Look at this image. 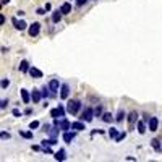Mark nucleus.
<instances>
[{
	"mask_svg": "<svg viewBox=\"0 0 162 162\" xmlns=\"http://www.w3.org/2000/svg\"><path fill=\"white\" fill-rule=\"evenodd\" d=\"M80 109H81V102L78 101V99H71V101H68V104H67V112L68 113L75 115V113H78Z\"/></svg>",
	"mask_w": 162,
	"mask_h": 162,
	"instance_id": "1",
	"label": "nucleus"
},
{
	"mask_svg": "<svg viewBox=\"0 0 162 162\" xmlns=\"http://www.w3.org/2000/svg\"><path fill=\"white\" fill-rule=\"evenodd\" d=\"M94 109H91V107H86L85 112L81 113L80 118L83 120V122H86V123H89V122H92V118H94Z\"/></svg>",
	"mask_w": 162,
	"mask_h": 162,
	"instance_id": "2",
	"label": "nucleus"
},
{
	"mask_svg": "<svg viewBox=\"0 0 162 162\" xmlns=\"http://www.w3.org/2000/svg\"><path fill=\"white\" fill-rule=\"evenodd\" d=\"M50 117H54V118H58V117H65V109L62 104H58V107H55V109L50 110Z\"/></svg>",
	"mask_w": 162,
	"mask_h": 162,
	"instance_id": "3",
	"label": "nucleus"
},
{
	"mask_svg": "<svg viewBox=\"0 0 162 162\" xmlns=\"http://www.w3.org/2000/svg\"><path fill=\"white\" fill-rule=\"evenodd\" d=\"M39 32H41V23H32L28 29V34L31 36V37H36Z\"/></svg>",
	"mask_w": 162,
	"mask_h": 162,
	"instance_id": "4",
	"label": "nucleus"
},
{
	"mask_svg": "<svg viewBox=\"0 0 162 162\" xmlns=\"http://www.w3.org/2000/svg\"><path fill=\"white\" fill-rule=\"evenodd\" d=\"M127 118H128V128H130V130H133L135 123H136V120H138V113L133 110V112H130V115H128Z\"/></svg>",
	"mask_w": 162,
	"mask_h": 162,
	"instance_id": "5",
	"label": "nucleus"
},
{
	"mask_svg": "<svg viewBox=\"0 0 162 162\" xmlns=\"http://www.w3.org/2000/svg\"><path fill=\"white\" fill-rule=\"evenodd\" d=\"M149 125V131H157V127H159V118L157 117H151L148 122Z\"/></svg>",
	"mask_w": 162,
	"mask_h": 162,
	"instance_id": "6",
	"label": "nucleus"
},
{
	"mask_svg": "<svg viewBox=\"0 0 162 162\" xmlns=\"http://www.w3.org/2000/svg\"><path fill=\"white\" fill-rule=\"evenodd\" d=\"M31 99H32V102H34V104L41 102V99H42V91H39V89H32Z\"/></svg>",
	"mask_w": 162,
	"mask_h": 162,
	"instance_id": "7",
	"label": "nucleus"
},
{
	"mask_svg": "<svg viewBox=\"0 0 162 162\" xmlns=\"http://www.w3.org/2000/svg\"><path fill=\"white\" fill-rule=\"evenodd\" d=\"M11 23L15 25V28H16L18 31H25L26 26H28V25H26V21H23V20H20V21H18L16 18H13V20H11Z\"/></svg>",
	"mask_w": 162,
	"mask_h": 162,
	"instance_id": "8",
	"label": "nucleus"
},
{
	"mask_svg": "<svg viewBox=\"0 0 162 162\" xmlns=\"http://www.w3.org/2000/svg\"><path fill=\"white\" fill-rule=\"evenodd\" d=\"M68 96H70V86L65 83V85L60 86V97H62V99H67Z\"/></svg>",
	"mask_w": 162,
	"mask_h": 162,
	"instance_id": "9",
	"label": "nucleus"
},
{
	"mask_svg": "<svg viewBox=\"0 0 162 162\" xmlns=\"http://www.w3.org/2000/svg\"><path fill=\"white\" fill-rule=\"evenodd\" d=\"M58 86H60V83H58V80H55V78H54V80L49 83V88H50V92H52V96L57 94V91H58Z\"/></svg>",
	"mask_w": 162,
	"mask_h": 162,
	"instance_id": "10",
	"label": "nucleus"
},
{
	"mask_svg": "<svg viewBox=\"0 0 162 162\" xmlns=\"http://www.w3.org/2000/svg\"><path fill=\"white\" fill-rule=\"evenodd\" d=\"M54 157H55V161H65V159H67V152H65V149H58V151L55 152V154H54Z\"/></svg>",
	"mask_w": 162,
	"mask_h": 162,
	"instance_id": "11",
	"label": "nucleus"
},
{
	"mask_svg": "<svg viewBox=\"0 0 162 162\" xmlns=\"http://www.w3.org/2000/svg\"><path fill=\"white\" fill-rule=\"evenodd\" d=\"M151 146H152V149H154L156 152H162V144H161V141H159L157 138L151 139Z\"/></svg>",
	"mask_w": 162,
	"mask_h": 162,
	"instance_id": "12",
	"label": "nucleus"
},
{
	"mask_svg": "<svg viewBox=\"0 0 162 162\" xmlns=\"http://www.w3.org/2000/svg\"><path fill=\"white\" fill-rule=\"evenodd\" d=\"M20 94H21L23 102H25V104H29V101H31V94H29L28 89H21V91H20Z\"/></svg>",
	"mask_w": 162,
	"mask_h": 162,
	"instance_id": "13",
	"label": "nucleus"
},
{
	"mask_svg": "<svg viewBox=\"0 0 162 162\" xmlns=\"http://www.w3.org/2000/svg\"><path fill=\"white\" fill-rule=\"evenodd\" d=\"M85 123H86V122H83V120H81V122H73V123H71V130H76V131L86 130V128H85Z\"/></svg>",
	"mask_w": 162,
	"mask_h": 162,
	"instance_id": "14",
	"label": "nucleus"
},
{
	"mask_svg": "<svg viewBox=\"0 0 162 162\" xmlns=\"http://www.w3.org/2000/svg\"><path fill=\"white\" fill-rule=\"evenodd\" d=\"M75 136H76L75 131H65V133H63V141H65V143H71V141L75 139Z\"/></svg>",
	"mask_w": 162,
	"mask_h": 162,
	"instance_id": "15",
	"label": "nucleus"
},
{
	"mask_svg": "<svg viewBox=\"0 0 162 162\" xmlns=\"http://www.w3.org/2000/svg\"><path fill=\"white\" fill-rule=\"evenodd\" d=\"M29 75H31L32 78H36V80H37V78H42V71L37 70L36 67H31V68H29Z\"/></svg>",
	"mask_w": 162,
	"mask_h": 162,
	"instance_id": "16",
	"label": "nucleus"
},
{
	"mask_svg": "<svg viewBox=\"0 0 162 162\" xmlns=\"http://www.w3.org/2000/svg\"><path fill=\"white\" fill-rule=\"evenodd\" d=\"M71 128V123L68 122L67 118H62L60 120V130H63V131H68Z\"/></svg>",
	"mask_w": 162,
	"mask_h": 162,
	"instance_id": "17",
	"label": "nucleus"
},
{
	"mask_svg": "<svg viewBox=\"0 0 162 162\" xmlns=\"http://www.w3.org/2000/svg\"><path fill=\"white\" fill-rule=\"evenodd\" d=\"M29 63H28V60H23L21 63H20V71L21 73H29Z\"/></svg>",
	"mask_w": 162,
	"mask_h": 162,
	"instance_id": "18",
	"label": "nucleus"
},
{
	"mask_svg": "<svg viewBox=\"0 0 162 162\" xmlns=\"http://www.w3.org/2000/svg\"><path fill=\"white\" fill-rule=\"evenodd\" d=\"M60 11L63 15H68V13H71V5L68 4V2H65V4H62V7H60Z\"/></svg>",
	"mask_w": 162,
	"mask_h": 162,
	"instance_id": "19",
	"label": "nucleus"
},
{
	"mask_svg": "<svg viewBox=\"0 0 162 162\" xmlns=\"http://www.w3.org/2000/svg\"><path fill=\"white\" fill-rule=\"evenodd\" d=\"M138 133L139 135H144L146 133V120L143 122V120H139L138 122Z\"/></svg>",
	"mask_w": 162,
	"mask_h": 162,
	"instance_id": "20",
	"label": "nucleus"
},
{
	"mask_svg": "<svg viewBox=\"0 0 162 162\" xmlns=\"http://www.w3.org/2000/svg\"><path fill=\"white\" fill-rule=\"evenodd\" d=\"M62 15H63V13H62L60 10L54 11V13H52V21H54V23H60V20H62Z\"/></svg>",
	"mask_w": 162,
	"mask_h": 162,
	"instance_id": "21",
	"label": "nucleus"
},
{
	"mask_svg": "<svg viewBox=\"0 0 162 162\" xmlns=\"http://www.w3.org/2000/svg\"><path fill=\"white\" fill-rule=\"evenodd\" d=\"M41 144H42V146H54V144H57V138H50V139H42V141H41Z\"/></svg>",
	"mask_w": 162,
	"mask_h": 162,
	"instance_id": "22",
	"label": "nucleus"
},
{
	"mask_svg": "<svg viewBox=\"0 0 162 162\" xmlns=\"http://www.w3.org/2000/svg\"><path fill=\"white\" fill-rule=\"evenodd\" d=\"M125 118H127V113H125L123 110L120 109V110H118V113H117V117H115V122H118V123H120V122H123Z\"/></svg>",
	"mask_w": 162,
	"mask_h": 162,
	"instance_id": "23",
	"label": "nucleus"
},
{
	"mask_svg": "<svg viewBox=\"0 0 162 162\" xmlns=\"http://www.w3.org/2000/svg\"><path fill=\"white\" fill-rule=\"evenodd\" d=\"M102 120L106 122V123H110V122L113 120V115H112L110 112H104V113H102Z\"/></svg>",
	"mask_w": 162,
	"mask_h": 162,
	"instance_id": "24",
	"label": "nucleus"
},
{
	"mask_svg": "<svg viewBox=\"0 0 162 162\" xmlns=\"http://www.w3.org/2000/svg\"><path fill=\"white\" fill-rule=\"evenodd\" d=\"M20 136H23L25 139H32V131H20Z\"/></svg>",
	"mask_w": 162,
	"mask_h": 162,
	"instance_id": "25",
	"label": "nucleus"
},
{
	"mask_svg": "<svg viewBox=\"0 0 162 162\" xmlns=\"http://www.w3.org/2000/svg\"><path fill=\"white\" fill-rule=\"evenodd\" d=\"M109 136L112 138V139H115V138L118 136V130H117V128H110V130H109Z\"/></svg>",
	"mask_w": 162,
	"mask_h": 162,
	"instance_id": "26",
	"label": "nucleus"
},
{
	"mask_svg": "<svg viewBox=\"0 0 162 162\" xmlns=\"http://www.w3.org/2000/svg\"><path fill=\"white\" fill-rule=\"evenodd\" d=\"M50 91V88H49V86H44V88H42V97H49V96H52V92H49Z\"/></svg>",
	"mask_w": 162,
	"mask_h": 162,
	"instance_id": "27",
	"label": "nucleus"
},
{
	"mask_svg": "<svg viewBox=\"0 0 162 162\" xmlns=\"http://www.w3.org/2000/svg\"><path fill=\"white\" fill-rule=\"evenodd\" d=\"M58 130H60V128H58V127H54V128H52V130H49V133H50V136H52V138H57V136H58Z\"/></svg>",
	"mask_w": 162,
	"mask_h": 162,
	"instance_id": "28",
	"label": "nucleus"
},
{
	"mask_svg": "<svg viewBox=\"0 0 162 162\" xmlns=\"http://www.w3.org/2000/svg\"><path fill=\"white\" fill-rule=\"evenodd\" d=\"M125 138H127V131H122V133H118V136L115 138V141H117V143H120V141H123Z\"/></svg>",
	"mask_w": 162,
	"mask_h": 162,
	"instance_id": "29",
	"label": "nucleus"
},
{
	"mask_svg": "<svg viewBox=\"0 0 162 162\" xmlns=\"http://www.w3.org/2000/svg\"><path fill=\"white\" fill-rule=\"evenodd\" d=\"M94 115H96V117H101V115H102V106H97V107H96V109H94Z\"/></svg>",
	"mask_w": 162,
	"mask_h": 162,
	"instance_id": "30",
	"label": "nucleus"
},
{
	"mask_svg": "<svg viewBox=\"0 0 162 162\" xmlns=\"http://www.w3.org/2000/svg\"><path fill=\"white\" fill-rule=\"evenodd\" d=\"M8 86H10V80H7V78H4V80H2V89H7Z\"/></svg>",
	"mask_w": 162,
	"mask_h": 162,
	"instance_id": "31",
	"label": "nucleus"
},
{
	"mask_svg": "<svg viewBox=\"0 0 162 162\" xmlns=\"http://www.w3.org/2000/svg\"><path fill=\"white\" fill-rule=\"evenodd\" d=\"M29 128H31V130H37V128H39V122H37V120L31 122V123H29Z\"/></svg>",
	"mask_w": 162,
	"mask_h": 162,
	"instance_id": "32",
	"label": "nucleus"
},
{
	"mask_svg": "<svg viewBox=\"0 0 162 162\" xmlns=\"http://www.w3.org/2000/svg\"><path fill=\"white\" fill-rule=\"evenodd\" d=\"M23 115V112L21 110H18V109H13V117H18V118H20V117Z\"/></svg>",
	"mask_w": 162,
	"mask_h": 162,
	"instance_id": "33",
	"label": "nucleus"
},
{
	"mask_svg": "<svg viewBox=\"0 0 162 162\" xmlns=\"http://www.w3.org/2000/svg\"><path fill=\"white\" fill-rule=\"evenodd\" d=\"M88 2H89V0H76V5H78V7H83V5L88 4Z\"/></svg>",
	"mask_w": 162,
	"mask_h": 162,
	"instance_id": "34",
	"label": "nucleus"
},
{
	"mask_svg": "<svg viewBox=\"0 0 162 162\" xmlns=\"http://www.w3.org/2000/svg\"><path fill=\"white\" fill-rule=\"evenodd\" d=\"M7 106H8V99H4V101H2V104H0V109H5Z\"/></svg>",
	"mask_w": 162,
	"mask_h": 162,
	"instance_id": "35",
	"label": "nucleus"
},
{
	"mask_svg": "<svg viewBox=\"0 0 162 162\" xmlns=\"http://www.w3.org/2000/svg\"><path fill=\"white\" fill-rule=\"evenodd\" d=\"M2 139H10V133H5V131H2Z\"/></svg>",
	"mask_w": 162,
	"mask_h": 162,
	"instance_id": "36",
	"label": "nucleus"
},
{
	"mask_svg": "<svg viewBox=\"0 0 162 162\" xmlns=\"http://www.w3.org/2000/svg\"><path fill=\"white\" fill-rule=\"evenodd\" d=\"M46 11L47 10H44V8H37V10H36V13H37V15H46Z\"/></svg>",
	"mask_w": 162,
	"mask_h": 162,
	"instance_id": "37",
	"label": "nucleus"
},
{
	"mask_svg": "<svg viewBox=\"0 0 162 162\" xmlns=\"http://www.w3.org/2000/svg\"><path fill=\"white\" fill-rule=\"evenodd\" d=\"M4 23H5V16L4 15H0V25H4Z\"/></svg>",
	"mask_w": 162,
	"mask_h": 162,
	"instance_id": "38",
	"label": "nucleus"
},
{
	"mask_svg": "<svg viewBox=\"0 0 162 162\" xmlns=\"http://www.w3.org/2000/svg\"><path fill=\"white\" fill-rule=\"evenodd\" d=\"M8 2H10V0H2V5H7Z\"/></svg>",
	"mask_w": 162,
	"mask_h": 162,
	"instance_id": "39",
	"label": "nucleus"
}]
</instances>
